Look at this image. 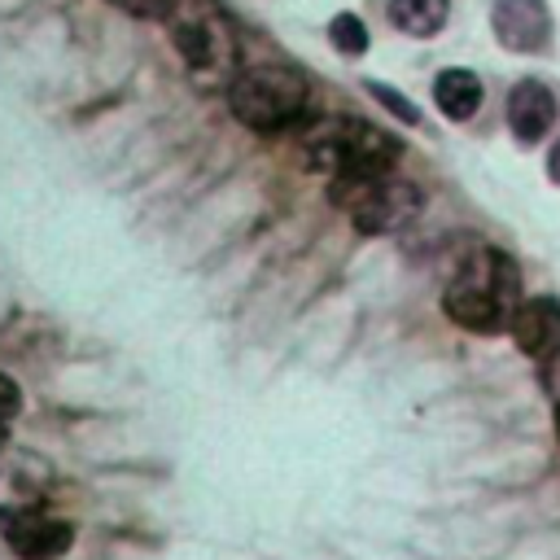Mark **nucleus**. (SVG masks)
I'll return each mask as SVG.
<instances>
[{"label": "nucleus", "mask_w": 560, "mask_h": 560, "mask_svg": "<svg viewBox=\"0 0 560 560\" xmlns=\"http://www.w3.org/2000/svg\"><path fill=\"white\" fill-rule=\"evenodd\" d=\"M442 306L468 332H481V337L503 332L512 324V311L521 306V267L503 249L477 245L464 254V262L446 280Z\"/></svg>", "instance_id": "nucleus-1"}, {"label": "nucleus", "mask_w": 560, "mask_h": 560, "mask_svg": "<svg viewBox=\"0 0 560 560\" xmlns=\"http://www.w3.org/2000/svg\"><path fill=\"white\" fill-rule=\"evenodd\" d=\"M306 171H319L328 179L337 175H368V171H394L402 144L398 136L381 131L376 122L359 118H315L298 136Z\"/></svg>", "instance_id": "nucleus-2"}, {"label": "nucleus", "mask_w": 560, "mask_h": 560, "mask_svg": "<svg viewBox=\"0 0 560 560\" xmlns=\"http://www.w3.org/2000/svg\"><path fill=\"white\" fill-rule=\"evenodd\" d=\"M328 197L350 214V223L363 232V236H389V232H402L424 197L411 179H402L398 171H368V175H337L328 184Z\"/></svg>", "instance_id": "nucleus-3"}, {"label": "nucleus", "mask_w": 560, "mask_h": 560, "mask_svg": "<svg viewBox=\"0 0 560 560\" xmlns=\"http://www.w3.org/2000/svg\"><path fill=\"white\" fill-rule=\"evenodd\" d=\"M306 101L311 88L293 66H249L228 83V105L249 131H284L302 122Z\"/></svg>", "instance_id": "nucleus-4"}, {"label": "nucleus", "mask_w": 560, "mask_h": 560, "mask_svg": "<svg viewBox=\"0 0 560 560\" xmlns=\"http://www.w3.org/2000/svg\"><path fill=\"white\" fill-rule=\"evenodd\" d=\"M171 22V39L188 66L192 79L210 83H232L236 79V44H232V26L223 22V13L210 0H179V9L166 18Z\"/></svg>", "instance_id": "nucleus-5"}, {"label": "nucleus", "mask_w": 560, "mask_h": 560, "mask_svg": "<svg viewBox=\"0 0 560 560\" xmlns=\"http://www.w3.org/2000/svg\"><path fill=\"white\" fill-rule=\"evenodd\" d=\"M57 472L44 455L35 451H0V516L18 512H39L44 499L52 494Z\"/></svg>", "instance_id": "nucleus-6"}, {"label": "nucleus", "mask_w": 560, "mask_h": 560, "mask_svg": "<svg viewBox=\"0 0 560 560\" xmlns=\"http://www.w3.org/2000/svg\"><path fill=\"white\" fill-rule=\"evenodd\" d=\"M4 542L18 560H57L74 547V525L44 512H18L4 516Z\"/></svg>", "instance_id": "nucleus-7"}, {"label": "nucleus", "mask_w": 560, "mask_h": 560, "mask_svg": "<svg viewBox=\"0 0 560 560\" xmlns=\"http://www.w3.org/2000/svg\"><path fill=\"white\" fill-rule=\"evenodd\" d=\"M494 39L512 52H542L551 39V9L547 0H494L490 9Z\"/></svg>", "instance_id": "nucleus-8"}, {"label": "nucleus", "mask_w": 560, "mask_h": 560, "mask_svg": "<svg viewBox=\"0 0 560 560\" xmlns=\"http://www.w3.org/2000/svg\"><path fill=\"white\" fill-rule=\"evenodd\" d=\"M556 92L542 79H521L508 92V127L521 144H538L556 127Z\"/></svg>", "instance_id": "nucleus-9"}, {"label": "nucleus", "mask_w": 560, "mask_h": 560, "mask_svg": "<svg viewBox=\"0 0 560 560\" xmlns=\"http://www.w3.org/2000/svg\"><path fill=\"white\" fill-rule=\"evenodd\" d=\"M512 341L521 354L529 359H547L551 350H560V302L556 298H525L516 311H512V324H508Z\"/></svg>", "instance_id": "nucleus-10"}, {"label": "nucleus", "mask_w": 560, "mask_h": 560, "mask_svg": "<svg viewBox=\"0 0 560 560\" xmlns=\"http://www.w3.org/2000/svg\"><path fill=\"white\" fill-rule=\"evenodd\" d=\"M481 96H486L481 79H477L472 70H464V66H446V70H438V79H433V101H438V109H442L451 122H468V118L481 109Z\"/></svg>", "instance_id": "nucleus-11"}, {"label": "nucleus", "mask_w": 560, "mask_h": 560, "mask_svg": "<svg viewBox=\"0 0 560 560\" xmlns=\"http://www.w3.org/2000/svg\"><path fill=\"white\" fill-rule=\"evenodd\" d=\"M385 18L394 31L411 35V39H429L451 22V0H389Z\"/></svg>", "instance_id": "nucleus-12"}, {"label": "nucleus", "mask_w": 560, "mask_h": 560, "mask_svg": "<svg viewBox=\"0 0 560 560\" xmlns=\"http://www.w3.org/2000/svg\"><path fill=\"white\" fill-rule=\"evenodd\" d=\"M328 39H332V48H337L341 57H363L368 44H372L368 26H363L354 13H337V18L328 22Z\"/></svg>", "instance_id": "nucleus-13"}, {"label": "nucleus", "mask_w": 560, "mask_h": 560, "mask_svg": "<svg viewBox=\"0 0 560 560\" xmlns=\"http://www.w3.org/2000/svg\"><path fill=\"white\" fill-rule=\"evenodd\" d=\"M368 92H372V96H376V101H381V105H385L394 118H402L407 127H416V122H420V109H416V105H411L402 92H394V88H385V83H368Z\"/></svg>", "instance_id": "nucleus-14"}, {"label": "nucleus", "mask_w": 560, "mask_h": 560, "mask_svg": "<svg viewBox=\"0 0 560 560\" xmlns=\"http://www.w3.org/2000/svg\"><path fill=\"white\" fill-rule=\"evenodd\" d=\"M118 9H127V13H136V18H171L175 9H179V0H114Z\"/></svg>", "instance_id": "nucleus-15"}, {"label": "nucleus", "mask_w": 560, "mask_h": 560, "mask_svg": "<svg viewBox=\"0 0 560 560\" xmlns=\"http://www.w3.org/2000/svg\"><path fill=\"white\" fill-rule=\"evenodd\" d=\"M18 411H22V389H18L13 376L0 372V420H13Z\"/></svg>", "instance_id": "nucleus-16"}, {"label": "nucleus", "mask_w": 560, "mask_h": 560, "mask_svg": "<svg viewBox=\"0 0 560 560\" xmlns=\"http://www.w3.org/2000/svg\"><path fill=\"white\" fill-rule=\"evenodd\" d=\"M542 389H547L551 398H560V350H551V354L542 359Z\"/></svg>", "instance_id": "nucleus-17"}, {"label": "nucleus", "mask_w": 560, "mask_h": 560, "mask_svg": "<svg viewBox=\"0 0 560 560\" xmlns=\"http://www.w3.org/2000/svg\"><path fill=\"white\" fill-rule=\"evenodd\" d=\"M547 175L560 184V140H556V144H551V153H547Z\"/></svg>", "instance_id": "nucleus-18"}, {"label": "nucleus", "mask_w": 560, "mask_h": 560, "mask_svg": "<svg viewBox=\"0 0 560 560\" xmlns=\"http://www.w3.org/2000/svg\"><path fill=\"white\" fill-rule=\"evenodd\" d=\"M9 446V433H4V420H0V451Z\"/></svg>", "instance_id": "nucleus-19"}, {"label": "nucleus", "mask_w": 560, "mask_h": 560, "mask_svg": "<svg viewBox=\"0 0 560 560\" xmlns=\"http://www.w3.org/2000/svg\"><path fill=\"white\" fill-rule=\"evenodd\" d=\"M556 438H560V398H556Z\"/></svg>", "instance_id": "nucleus-20"}]
</instances>
